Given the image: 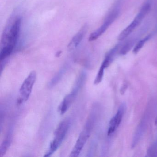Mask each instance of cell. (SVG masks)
<instances>
[{
	"label": "cell",
	"mask_w": 157,
	"mask_h": 157,
	"mask_svg": "<svg viewBox=\"0 0 157 157\" xmlns=\"http://www.w3.org/2000/svg\"><path fill=\"white\" fill-rule=\"evenodd\" d=\"M22 18L20 14H12L3 30L1 41L0 60H6L12 55L18 44L21 27Z\"/></svg>",
	"instance_id": "6da1fadb"
},
{
	"label": "cell",
	"mask_w": 157,
	"mask_h": 157,
	"mask_svg": "<svg viewBox=\"0 0 157 157\" xmlns=\"http://www.w3.org/2000/svg\"><path fill=\"white\" fill-rule=\"evenodd\" d=\"M69 125V121L67 119L63 120L59 124L55 130L54 139L50 143L49 149L44 155L45 157L51 156L59 147L66 136Z\"/></svg>",
	"instance_id": "7a4b0ae2"
},
{
	"label": "cell",
	"mask_w": 157,
	"mask_h": 157,
	"mask_svg": "<svg viewBox=\"0 0 157 157\" xmlns=\"http://www.w3.org/2000/svg\"><path fill=\"white\" fill-rule=\"evenodd\" d=\"M151 5L149 3H146L142 6L136 16L132 22L127 26L120 34L117 37L119 41H122L127 38L140 24L144 18L146 17L150 10Z\"/></svg>",
	"instance_id": "3957f363"
},
{
	"label": "cell",
	"mask_w": 157,
	"mask_h": 157,
	"mask_svg": "<svg viewBox=\"0 0 157 157\" xmlns=\"http://www.w3.org/2000/svg\"><path fill=\"white\" fill-rule=\"evenodd\" d=\"M93 121L92 119L88 120L85 127L80 134L74 147L72 149L69 156L71 157H77L79 155L84 145L90 137L92 128Z\"/></svg>",
	"instance_id": "277c9868"
},
{
	"label": "cell",
	"mask_w": 157,
	"mask_h": 157,
	"mask_svg": "<svg viewBox=\"0 0 157 157\" xmlns=\"http://www.w3.org/2000/svg\"><path fill=\"white\" fill-rule=\"evenodd\" d=\"M119 13V10L118 8H116L112 10L106 16L103 24L98 29L91 34L89 37V41L92 42L95 41L104 34L115 21L118 17Z\"/></svg>",
	"instance_id": "5b68a950"
},
{
	"label": "cell",
	"mask_w": 157,
	"mask_h": 157,
	"mask_svg": "<svg viewBox=\"0 0 157 157\" xmlns=\"http://www.w3.org/2000/svg\"><path fill=\"white\" fill-rule=\"evenodd\" d=\"M36 78V71H31L25 80L20 88L19 102L21 103L25 102L29 99Z\"/></svg>",
	"instance_id": "8992f818"
},
{
	"label": "cell",
	"mask_w": 157,
	"mask_h": 157,
	"mask_svg": "<svg viewBox=\"0 0 157 157\" xmlns=\"http://www.w3.org/2000/svg\"><path fill=\"white\" fill-rule=\"evenodd\" d=\"M126 109V105L124 103H123L119 106L118 111L117 112L115 115L111 119L109 123V127L107 131V135L110 136L112 135L117 128L124 116V114Z\"/></svg>",
	"instance_id": "52a82bcc"
},
{
	"label": "cell",
	"mask_w": 157,
	"mask_h": 157,
	"mask_svg": "<svg viewBox=\"0 0 157 157\" xmlns=\"http://www.w3.org/2000/svg\"><path fill=\"white\" fill-rule=\"evenodd\" d=\"M79 88L76 87L69 94L66 95L59 106V112L60 114H64L69 109L76 99Z\"/></svg>",
	"instance_id": "ba28073f"
},
{
	"label": "cell",
	"mask_w": 157,
	"mask_h": 157,
	"mask_svg": "<svg viewBox=\"0 0 157 157\" xmlns=\"http://www.w3.org/2000/svg\"><path fill=\"white\" fill-rule=\"evenodd\" d=\"M87 28L88 26L87 25H84L78 33L73 36L68 46V48L70 50H74L78 46L86 34Z\"/></svg>",
	"instance_id": "9c48e42d"
},
{
	"label": "cell",
	"mask_w": 157,
	"mask_h": 157,
	"mask_svg": "<svg viewBox=\"0 0 157 157\" xmlns=\"http://www.w3.org/2000/svg\"><path fill=\"white\" fill-rule=\"evenodd\" d=\"M119 48V46L118 45L115 46L111 49L108 53L106 54L105 58L104 60L103 61L101 66H102L105 68L108 67L111 63L113 62L117 53L118 52V49Z\"/></svg>",
	"instance_id": "30bf717a"
},
{
	"label": "cell",
	"mask_w": 157,
	"mask_h": 157,
	"mask_svg": "<svg viewBox=\"0 0 157 157\" xmlns=\"http://www.w3.org/2000/svg\"><path fill=\"white\" fill-rule=\"evenodd\" d=\"M146 124L147 122H146V119H144L141 121V123L139 125L138 127L133 138L132 145H131L132 147H134L137 145L141 136L144 133L146 128Z\"/></svg>",
	"instance_id": "8fae6325"
},
{
	"label": "cell",
	"mask_w": 157,
	"mask_h": 157,
	"mask_svg": "<svg viewBox=\"0 0 157 157\" xmlns=\"http://www.w3.org/2000/svg\"><path fill=\"white\" fill-rule=\"evenodd\" d=\"M11 134L7 135L0 147V157H2L8 150L11 143L12 137Z\"/></svg>",
	"instance_id": "7c38bea8"
},
{
	"label": "cell",
	"mask_w": 157,
	"mask_h": 157,
	"mask_svg": "<svg viewBox=\"0 0 157 157\" xmlns=\"http://www.w3.org/2000/svg\"><path fill=\"white\" fill-rule=\"evenodd\" d=\"M135 44V40H134V39H131V40L128 41L121 48V50L119 51V54L121 55H126L133 47Z\"/></svg>",
	"instance_id": "4fadbf2b"
},
{
	"label": "cell",
	"mask_w": 157,
	"mask_h": 157,
	"mask_svg": "<svg viewBox=\"0 0 157 157\" xmlns=\"http://www.w3.org/2000/svg\"><path fill=\"white\" fill-rule=\"evenodd\" d=\"M150 35L148 36H146L145 38L140 40L139 42H138V43L136 44V46H135V47H134V49H133V53L135 54L138 53L139 51L142 48L143 46L145 44V43L150 38Z\"/></svg>",
	"instance_id": "5bb4252c"
},
{
	"label": "cell",
	"mask_w": 157,
	"mask_h": 157,
	"mask_svg": "<svg viewBox=\"0 0 157 157\" xmlns=\"http://www.w3.org/2000/svg\"><path fill=\"white\" fill-rule=\"evenodd\" d=\"M147 155L148 157H157V140L149 147L147 151Z\"/></svg>",
	"instance_id": "9a60e30c"
},
{
	"label": "cell",
	"mask_w": 157,
	"mask_h": 157,
	"mask_svg": "<svg viewBox=\"0 0 157 157\" xmlns=\"http://www.w3.org/2000/svg\"><path fill=\"white\" fill-rule=\"evenodd\" d=\"M105 69V68L104 67H103L102 66H101L98 73L96 75V78L94 79V85H97V84H99L101 82L103 78Z\"/></svg>",
	"instance_id": "2e32d148"
},
{
	"label": "cell",
	"mask_w": 157,
	"mask_h": 157,
	"mask_svg": "<svg viewBox=\"0 0 157 157\" xmlns=\"http://www.w3.org/2000/svg\"><path fill=\"white\" fill-rule=\"evenodd\" d=\"M155 124L156 125H157V118H156V120H155Z\"/></svg>",
	"instance_id": "e0dca14e"
}]
</instances>
